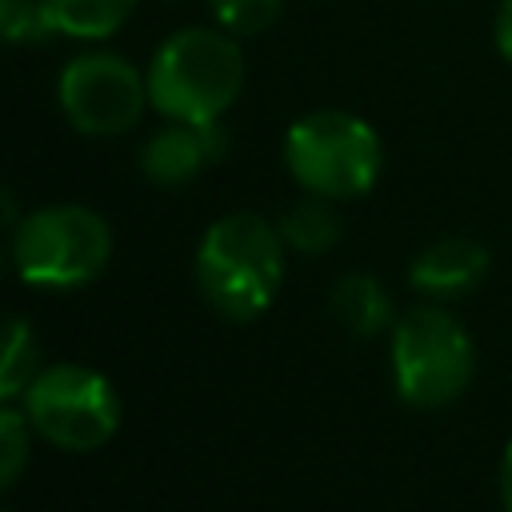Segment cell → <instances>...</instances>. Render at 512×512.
<instances>
[{
	"label": "cell",
	"instance_id": "obj_1",
	"mask_svg": "<svg viewBox=\"0 0 512 512\" xmlns=\"http://www.w3.org/2000/svg\"><path fill=\"white\" fill-rule=\"evenodd\" d=\"M148 104L184 124H212L220 120L244 88V56L232 36L216 28H180L172 32L148 72Z\"/></svg>",
	"mask_w": 512,
	"mask_h": 512
},
{
	"label": "cell",
	"instance_id": "obj_2",
	"mask_svg": "<svg viewBox=\"0 0 512 512\" xmlns=\"http://www.w3.org/2000/svg\"><path fill=\"white\" fill-rule=\"evenodd\" d=\"M284 276V236L256 212L220 216L196 252V280L208 304L228 320L264 312Z\"/></svg>",
	"mask_w": 512,
	"mask_h": 512
},
{
	"label": "cell",
	"instance_id": "obj_3",
	"mask_svg": "<svg viewBox=\"0 0 512 512\" xmlns=\"http://www.w3.org/2000/svg\"><path fill=\"white\" fill-rule=\"evenodd\" d=\"M284 160L304 192L324 200H352L376 184L384 148L368 120L340 108H320L288 128Z\"/></svg>",
	"mask_w": 512,
	"mask_h": 512
},
{
	"label": "cell",
	"instance_id": "obj_4",
	"mask_svg": "<svg viewBox=\"0 0 512 512\" xmlns=\"http://www.w3.org/2000/svg\"><path fill=\"white\" fill-rule=\"evenodd\" d=\"M472 336L444 308H412L392 324V380L400 400L444 408L472 380Z\"/></svg>",
	"mask_w": 512,
	"mask_h": 512
},
{
	"label": "cell",
	"instance_id": "obj_5",
	"mask_svg": "<svg viewBox=\"0 0 512 512\" xmlns=\"http://www.w3.org/2000/svg\"><path fill=\"white\" fill-rule=\"evenodd\" d=\"M12 256L28 284L76 288L108 264L112 232L104 216L84 204H52L16 224Z\"/></svg>",
	"mask_w": 512,
	"mask_h": 512
},
{
	"label": "cell",
	"instance_id": "obj_6",
	"mask_svg": "<svg viewBox=\"0 0 512 512\" xmlns=\"http://www.w3.org/2000/svg\"><path fill=\"white\" fill-rule=\"evenodd\" d=\"M24 416L28 424L68 452L100 448L116 424H120V400L116 388L80 364H56L44 368L28 392H24Z\"/></svg>",
	"mask_w": 512,
	"mask_h": 512
},
{
	"label": "cell",
	"instance_id": "obj_7",
	"mask_svg": "<svg viewBox=\"0 0 512 512\" xmlns=\"http://www.w3.org/2000/svg\"><path fill=\"white\" fill-rule=\"evenodd\" d=\"M56 100L84 136H120L136 128L148 104V80L116 52H80L60 68Z\"/></svg>",
	"mask_w": 512,
	"mask_h": 512
},
{
	"label": "cell",
	"instance_id": "obj_8",
	"mask_svg": "<svg viewBox=\"0 0 512 512\" xmlns=\"http://www.w3.org/2000/svg\"><path fill=\"white\" fill-rule=\"evenodd\" d=\"M224 132L212 124H184V120H168V128L152 132L140 148V168L152 184L164 188H180L188 180H196L212 160H220L224 152Z\"/></svg>",
	"mask_w": 512,
	"mask_h": 512
},
{
	"label": "cell",
	"instance_id": "obj_9",
	"mask_svg": "<svg viewBox=\"0 0 512 512\" xmlns=\"http://www.w3.org/2000/svg\"><path fill=\"white\" fill-rule=\"evenodd\" d=\"M412 284L428 296H464L488 276V248L472 236L432 240L408 268Z\"/></svg>",
	"mask_w": 512,
	"mask_h": 512
},
{
	"label": "cell",
	"instance_id": "obj_10",
	"mask_svg": "<svg viewBox=\"0 0 512 512\" xmlns=\"http://www.w3.org/2000/svg\"><path fill=\"white\" fill-rule=\"evenodd\" d=\"M332 316L352 336H376L392 324V300L376 276L352 272V276H340L332 288Z\"/></svg>",
	"mask_w": 512,
	"mask_h": 512
},
{
	"label": "cell",
	"instance_id": "obj_11",
	"mask_svg": "<svg viewBox=\"0 0 512 512\" xmlns=\"http://www.w3.org/2000/svg\"><path fill=\"white\" fill-rule=\"evenodd\" d=\"M52 32L72 40H104L112 36L136 8V0H40Z\"/></svg>",
	"mask_w": 512,
	"mask_h": 512
},
{
	"label": "cell",
	"instance_id": "obj_12",
	"mask_svg": "<svg viewBox=\"0 0 512 512\" xmlns=\"http://www.w3.org/2000/svg\"><path fill=\"white\" fill-rule=\"evenodd\" d=\"M36 376H40L36 332H32L24 320L4 316V320H0V400L24 396Z\"/></svg>",
	"mask_w": 512,
	"mask_h": 512
},
{
	"label": "cell",
	"instance_id": "obj_13",
	"mask_svg": "<svg viewBox=\"0 0 512 512\" xmlns=\"http://www.w3.org/2000/svg\"><path fill=\"white\" fill-rule=\"evenodd\" d=\"M280 236H284L288 248L316 256V252H328L340 240V216L332 212V204L324 196H312V200L292 204L280 216Z\"/></svg>",
	"mask_w": 512,
	"mask_h": 512
},
{
	"label": "cell",
	"instance_id": "obj_14",
	"mask_svg": "<svg viewBox=\"0 0 512 512\" xmlns=\"http://www.w3.org/2000/svg\"><path fill=\"white\" fill-rule=\"evenodd\" d=\"M52 36L40 0H0V44H32Z\"/></svg>",
	"mask_w": 512,
	"mask_h": 512
},
{
	"label": "cell",
	"instance_id": "obj_15",
	"mask_svg": "<svg viewBox=\"0 0 512 512\" xmlns=\"http://www.w3.org/2000/svg\"><path fill=\"white\" fill-rule=\"evenodd\" d=\"M280 8H284V0H212V12L220 20V28L236 32V36L264 32L280 16Z\"/></svg>",
	"mask_w": 512,
	"mask_h": 512
},
{
	"label": "cell",
	"instance_id": "obj_16",
	"mask_svg": "<svg viewBox=\"0 0 512 512\" xmlns=\"http://www.w3.org/2000/svg\"><path fill=\"white\" fill-rule=\"evenodd\" d=\"M28 464V416L0 408V492L20 480Z\"/></svg>",
	"mask_w": 512,
	"mask_h": 512
},
{
	"label": "cell",
	"instance_id": "obj_17",
	"mask_svg": "<svg viewBox=\"0 0 512 512\" xmlns=\"http://www.w3.org/2000/svg\"><path fill=\"white\" fill-rule=\"evenodd\" d=\"M496 52L512 64V0H504L496 12Z\"/></svg>",
	"mask_w": 512,
	"mask_h": 512
},
{
	"label": "cell",
	"instance_id": "obj_18",
	"mask_svg": "<svg viewBox=\"0 0 512 512\" xmlns=\"http://www.w3.org/2000/svg\"><path fill=\"white\" fill-rule=\"evenodd\" d=\"M500 500H504V512H512V444L504 448V460H500Z\"/></svg>",
	"mask_w": 512,
	"mask_h": 512
},
{
	"label": "cell",
	"instance_id": "obj_19",
	"mask_svg": "<svg viewBox=\"0 0 512 512\" xmlns=\"http://www.w3.org/2000/svg\"><path fill=\"white\" fill-rule=\"evenodd\" d=\"M16 220V200L8 188H0V224H12Z\"/></svg>",
	"mask_w": 512,
	"mask_h": 512
}]
</instances>
